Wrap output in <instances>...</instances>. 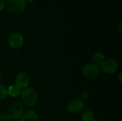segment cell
<instances>
[{
    "label": "cell",
    "mask_w": 122,
    "mask_h": 121,
    "mask_svg": "<svg viewBox=\"0 0 122 121\" xmlns=\"http://www.w3.org/2000/svg\"><path fill=\"white\" fill-rule=\"evenodd\" d=\"M21 89L19 88L16 85H11L7 88L8 95L10 96L11 97H14V98L19 96L21 93Z\"/></svg>",
    "instance_id": "cell-11"
},
{
    "label": "cell",
    "mask_w": 122,
    "mask_h": 121,
    "mask_svg": "<svg viewBox=\"0 0 122 121\" xmlns=\"http://www.w3.org/2000/svg\"><path fill=\"white\" fill-rule=\"evenodd\" d=\"M11 120L8 113H2L0 115V121H10Z\"/></svg>",
    "instance_id": "cell-14"
},
{
    "label": "cell",
    "mask_w": 122,
    "mask_h": 121,
    "mask_svg": "<svg viewBox=\"0 0 122 121\" xmlns=\"http://www.w3.org/2000/svg\"><path fill=\"white\" fill-rule=\"evenodd\" d=\"M37 113L33 110H29L26 111L20 118L21 121H37Z\"/></svg>",
    "instance_id": "cell-9"
},
{
    "label": "cell",
    "mask_w": 122,
    "mask_h": 121,
    "mask_svg": "<svg viewBox=\"0 0 122 121\" xmlns=\"http://www.w3.org/2000/svg\"><path fill=\"white\" fill-rule=\"evenodd\" d=\"M7 9L12 13H21L26 8V3L24 0H8L6 2Z\"/></svg>",
    "instance_id": "cell-3"
},
{
    "label": "cell",
    "mask_w": 122,
    "mask_h": 121,
    "mask_svg": "<svg viewBox=\"0 0 122 121\" xmlns=\"http://www.w3.org/2000/svg\"><path fill=\"white\" fill-rule=\"evenodd\" d=\"M105 60V56L104 53H101V52H98L97 53H95L93 56V61H94V63L97 64V65H101Z\"/></svg>",
    "instance_id": "cell-12"
},
{
    "label": "cell",
    "mask_w": 122,
    "mask_h": 121,
    "mask_svg": "<svg viewBox=\"0 0 122 121\" xmlns=\"http://www.w3.org/2000/svg\"><path fill=\"white\" fill-rule=\"evenodd\" d=\"M8 44L11 48L19 49L24 44V37L19 33H13L9 37Z\"/></svg>",
    "instance_id": "cell-7"
},
{
    "label": "cell",
    "mask_w": 122,
    "mask_h": 121,
    "mask_svg": "<svg viewBox=\"0 0 122 121\" xmlns=\"http://www.w3.org/2000/svg\"><path fill=\"white\" fill-rule=\"evenodd\" d=\"M99 121V120H93V121Z\"/></svg>",
    "instance_id": "cell-21"
},
{
    "label": "cell",
    "mask_w": 122,
    "mask_h": 121,
    "mask_svg": "<svg viewBox=\"0 0 122 121\" xmlns=\"http://www.w3.org/2000/svg\"><path fill=\"white\" fill-rule=\"evenodd\" d=\"M84 101H83L81 99H74L69 102L67 105V111L71 114H77L82 112L84 109Z\"/></svg>",
    "instance_id": "cell-4"
},
{
    "label": "cell",
    "mask_w": 122,
    "mask_h": 121,
    "mask_svg": "<svg viewBox=\"0 0 122 121\" xmlns=\"http://www.w3.org/2000/svg\"><path fill=\"white\" fill-rule=\"evenodd\" d=\"M122 73H121L119 74V82H120V83H122Z\"/></svg>",
    "instance_id": "cell-18"
},
{
    "label": "cell",
    "mask_w": 122,
    "mask_h": 121,
    "mask_svg": "<svg viewBox=\"0 0 122 121\" xmlns=\"http://www.w3.org/2000/svg\"><path fill=\"white\" fill-rule=\"evenodd\" d=\"M118 28H119V31H120V32H122V21H119V25H118Z\"/></svg>",
    "instance_id": "cell-17"
},
{
    "label": "cell",
    "mask_w": 122,
    "mask_h": 121,
    "mask_svg": "<svg viewBox=\"0 0 122 121\" xmlns=\"http://www.w3.org/2000/svg\"><path fill=\"white\" fill-rule=\"evenodd\" d=\"M7 95L8 91L6 86L2 84H0V100L4 99L7 96Z\"/></svg>",
    "instance_id": "cell-13"
},
{
    "label": "cell",
    "mask_w": 122,
    "mask_h": 121,
    "mask_svg": "<svg viewBox=\"0 0 122 121\" xmlns=\"http://www.w3.org/2000/svg\"><path fill=\"white\" fill-rule=\"evenodd\" d=\"M89 98V93L86 92V91H84V92L81 94V98H80V99H81L83 101H84L88 100Z\"/></svg>",
    "instance_id": "cell-15"
},
{
    "label": "cell",
    "mask_w": 122,
    "mask_h": 121,
    "mask_svg": "<svg viewBox=\"0 0 122 121\" xmlns=\"http://www.w3.org/2000/svg\"><path fill=\"white\" fill-rule=\"evenodd\" d=\"M21 98L24 105L28 107H32L37 103L38 94L36 91L31 87H26L21 91Z\"/></svg>",
    "instance_id": "cell-1"
},
{
    "label": "cell",
    "mask_w": 122,
    "mask_h": 121,
    "mask_svg": "<svg viewBox=\"0 0 122 121\" xmlns=\"http://www.w3.org/2000/svg\"><path fill=\"white\" fill-rule=\"evenodd\" d=\"M94 111L90 108H86L84 109L81 114V118L82 121H92L94 120Z\"/></svg>",
    "instance_id": "cell-10"
},
{
    "label": "cell",
    "mask_w": 122,
    "mask_h": 121,
    "mask_svg": "<svg viewBox=\"0 0 122 121\" xmlns=\"http://www.w3.org/2000/svg\"><path fill=\"white\" fill-rule=\"evenodd\" d=\"M99 66L94 63H89L86 64L82 69L83 75L88 78H93L97 77L99 75Z\"/></svg>",
    "instance_id": "cell-5"
},
{
    "label": "cell",
    "mask_w": 122,
    "mask_h": 121,
    "mask_svg": "<svg viewBox=\"0 0 122 121\" xmlns=\"http://www.w3.org/2000/svg\"><path fill=\"white\" fill-rule=\"evenodd\" d=\"M101 69L103 72L108 74L115 73L119 68V64L117 61L114 59H107L100 65Z\"/></svg>",
    "instance_id": "cell-6"
},
{
    "label": "cell",
    "mask_w": 122,
    "mask_h": 121,
    "mask_svg": "<svg viewBox=\"0 0 122 121\" xmlns=\"http://www.w3.org/2000/svg\"><path fill=\"white\" fill-rule=\"evenodd\" d=\"M24 1H25V3H31V2H32L34 0H24Z\"/></svg>",
    "instance_id": "cell-19"
},
{
    "label": "cell",
    "mask_w": 122,
    "mask_h": 121,
    "mask_svg": "<svg viewBox=\"0 0 122 121\" xmlns=\"http://www.w3.org/2000/svg\"><path fill=\"white\" fill-rule=\"evenodd\" d=\"M24 113V106L20 102L13 103L8 109V115L11 119L19 120Z\"/></svg>",
    "instance_id": "cell-2"
},
{
    "label": "cell",
    "mask_w": 122,
    "mask_h": 121,
    "mask_svg": "<svg viewBox=\"0 0 122 121\" xmlns=\"http://www.w3.org/2000/svg\"><path fill=\"white\" fill-rule=\"evenodd\" d=\"M1 78H2V72H1V71L0 70V81H1Z\"/></svg>",
    "instance_id": "cell-20"
},
{
    "label": "cell",
    "mask_w": 122,
    "mask_h": 121,
    "mask_svg": "<svg viewBox=\"0 0 122 121\" xmlns=\"http://www.w3.org/2000/svg\"><path fill=\"white\" fill-rule=\"evenodd\" d=\"M5 6H6V3L4 0H0V11L4 9Z\"/></svg>",
    "instance_id": "cell-16"
},
{
    "label": "cell",
    "mask_w": 122,
    "mask_h": 121,
    "mask_svg": "<svg viewBox=\"0 0 122 121\" xmlns=\"http://www.w3.org/2000/svg\"></svg>",
    "instance_id": "cell-22"
},
{
    "label": "cell",
    "mask_w": 122,
    "mask_h": 121,
    "mask_svg": "<svg viewBox=\"0 0 122 121\" xmlns=\"http://www.w3.org/2000/svg\"><path fill=\"white\" fill-rule=\"evenodd\" d=\"M29 84V77L26 73L24 72H21L16 75L15 78V85L16 86H18L21 89H23L28 87Z\"/></svg>",
    "instance_id": "cell-8"
}]
</instances>
